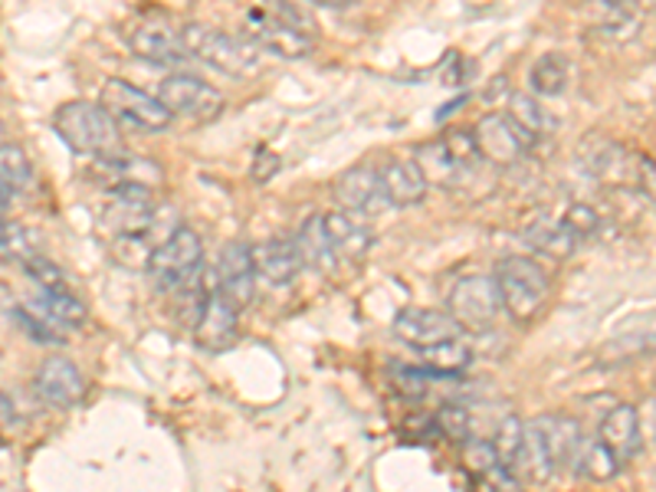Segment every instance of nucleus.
<instances>
[{"mask_svg": "<svg viewBox=\"0 0 656 492\" xmlns=\"http://www.w3.org/2000/svg\"><path fill=\"white\" fill-rule=\"evenodd\" d=\"M53 128L76 155H89V158L115 155L122 142L119 122L99 102H86V99L59 105L53 115Z\"/></svg>", "mask_w": 656, "mask_h": 492, "instance_id": "nucleus-1", "label": "nucleus"}, {"mask_svg": "<svg viewBox=\"0 0 656 492\" xmlns=\"http://www.w3.org/2000/svg\"><path fill=\"white\" fill-rule=\"evenodd\" d=\"M181 46L191 59H201L208 63L211 69L226 72L233 79H246V76H256L259 72V49L249 43V40H240V36H230L211 23H188L181 33Z\"/></svg>", "mask_w": 656, "mask_h": 492, "instance_id": "nucleus-2", "label": "nucleus"}, {"mask_svg": "<svg viewBox=\"0 0 656 492\" xmlns=\"http://www.w3.org/2000/svg\"><path fill=\"white\" fill-rule=\"evenodd\" d=\"M492 279H496L502 309L515 322H532L542 312V305H545V299L552 292L548 272L532 256H505V259H499Z\"/></svg>", "mask_w": 656, "mask_h": 492, "instance_id": "nucleus-3", "label": "nucleus"}, {"mask_svg": "<svg viewBox=\"0 0 656 492\" xmlns=\"http://www.w3.org/2000/svg\"><path fill=\"white\" fill-rule=\"evenodd\" d=\"M99 105L115 119V122H125L132 128H142V132H165L171 125V112L158 102V96L125 82V79H109L102 86V96H99Z\"/></svg>", "mask_w": 656, "mask_h": 492, "instance_id": "nucleus-4", "label": "nucleus"}, {"mask_svg": "<svg viewBox=\"0 0 656 492\" xmlns=\"http://www.w3.org/2000/svg\"><path fill=\"white\" fill-rule=\"evenodd\" d=\"M204 262V244L191 227H178L175 234H168L162 244L152 246L148 259H145V272L162 286V289H178L185 279H191V272Z\"/></svg>", "mask_w": 656, "mask_h": 492, "instance_id": "nucleus-5", "label": "nucleus"}, {"mask_svg": "<svg viewBox=\"0 0 656 492\" xmlns=\"http://www.w3.org/2000/svg\"><path fill=\"white\" fill-rule=\"evenodd\" d=\"M499 312H502V299H499L492 276H466L449 289V312L446 315L459 328L482 332L499 318Z\"/></svg>", "mask_w": 656, "mask_h": 492, "instance_id": "nucleus-6", "label": "nucleus"}, {"mask_svg": "<svg viewBox=\"0 0 656 492\" xmlns=\"http://www.w3.org/2000/svg\"><path fill=\"white\" fill-rule=\"evenodd\" d=\"M472 142H476V152L482 161L496 165V168H509V165H519L525 158V152L535 145V138L529 132H522L509 115L502 112H492V115H482L472 128Z\"/></svg>", "mask_w": 656, "mask_h": 492, "instance_id": "nucleus-7", "label": "nucleus"}, {"mask_svg": "<svg viewBox=\"0 0 656 492\" xmlns=\"http://www.w3.org/2000/svg\"><path fill=\"white\" fill-rule=\"evenodd\" d=\"M158 102L171 115H185V119H194V122H211L223 109L220 89H214L211 82H204L198 76H188V72H175V76L162 79Z\"/></svg>", "mask_w": 656, "mask_h": 492, "instance_id": "nucleus-8", "label": "nucleus"}, {"mask_svg": "<svg viewBox=\"0 0 656 492\" xmlns=\"http://www.w3.org/2000/svg\"><path fill=\"white\" fill-rule=\"evenodd\" d=\"M246 40L256 49H266L279 59H305L315 49V40L292 30L289 23H282L279 16H273L269 10H246Z\"/></svg>", "mask_w": 656, "mask_h": 492, "instance_id": "nucleus-9", "label": "nucleus"}, {"mask_svg": "<svg viewBox=\"0 0 656 492\" xmlns=\"http://www.w3.org/2000/svg\"><path fill=\"white\" fill-rule=\"evenodd\" d=\"M335 201L352 217H381L385 211H391L381 175L378 168H368V165L348 168L335 178Z\"/></svg>", "mask_w": 656, "mask_h": 492, "instance_id": "nucleus-10", "label": "nucleus"}, {"mask_svg": "<svg viewBox=\"0 0 656 492\" xmlns=\"http://www.w3.org/2000/svg\"><path fill=\"white\" fill-rule=\"evenodd\" d=\"M394 335H398L404 345L424 351V348H434V345L459 338V325H456L446 312L408 305V309H401V312L394 315Z\"/></svg>", "mask_w": 656, "mask_h": 492, "instance_id": "nucleus-11", "label": "nucleus"}, {"mask_svg": "<svg viewBox=\"0 0 656 492\" xmlns=\"http://www.w3.org/2000/svg\"><path fill=\"white\" fill-rule=\"evenodd\" d=\"M218 295L233 305L236 312H243L253 295H256V269H253V253L246 244H230L220 253L218 262Z\"/></svg>", "mask_w": 656, "mask_h": 492, "instance_id": "nucleus-12", "label": "nucleus"}, {"mask_svg": "<svg viewBox=\"0 0 656 492\" xmlns=\"http://www.w3.org/2000/svg\"><path fill=\"white\" fill-rule=\"evenodd\" d=\"M36 394L53 407H73L86 394V378L69 358H46L36 368Z\"/></svg>", "mask_w": 656, "mask_h": 492, "instance_id": "nucleus-13", "label": "nucleus"}, {"mask_svg": "<svg viewBox=\"0 0 656 492\" xmlns=\"http://www.w3.org/2000/svg\"><path fill=\"white\" fill-rule=\"evenodd\" d=\"M598 440L614 454V460L624 467L641 454V414L631 404H618L608 411V417L598 427Z\"/></svg>", "mask_w": 656, "mask_h": 492, "instance_id": "nucleus-14", "label": "nucleus"}, {"mask_svg": "<svg viewBox=\"0 0 656 492\" xmlns=\"http://www.w3.org/2000/svg\"><path fill=\"white\" fill-rule=\"evenodd\" d=\"M253 253V269L256 276H263L266 282L273 286H289L299 279L302 272V256H299V246L296 241H286V237H276V241H266V244L249 246Z\"/></svg>", "mask_w": 656, "mask_h": 492, "instance_id": "nucleus-15", "label": "nucleus"}, {"mask_svg": "<svg viewBox=\"0 0 656 492\" xmlns=\"http://www.w3.org/2000/svg\"><path fill=\"white\" fill-rule=\"evenodd\" d=\"M132 49L135 56H142L152 66H181L185 59H191L181 46V36L171 33L162 23H145L132 33Z\"/></svg>", "mask_w": 656, "mask_h": 492, "instance_id": "nucleus-16", "label": "nucleus"}, {"mask_svg": "<svg viewBox=\"0 0 656 492\" xmlns=\"http://www.w3.org/2000/svg\"><path fill=\"white\" fill-rule=\"evenodd\" d=\"M391 208H418L427 198V181L414 161H388L378 168Z\"/></svg>", "mask_w": 656, "mask_h": 492, "instance_id": "nucleus-17", "label": "nucleus"}, {"mask_svg": "<svg viewBox=\"0 0 656 492\" xmlns=\"http://www.w3.org/2000/svg\"><path fill=\"white\" fill-rule=\"evenodd\" d=\"M322 227L329 234V244L335 249V256H345V259H362L375 244L371 231L345 211L322 214Z\"/></svg>", "mask_w": 656, "mask_h": 492, "instance_id": "nucleus-18", "label": "nucleus"}, {"mask_svg": "<svg viewBox=\"0 0 656 492\" xmlns=\"http://www.w3.org/2000/svg\"><path fill=\"white\" fill-rule=\"evenodd\" d=\"M236 315H240V312H236L233 305H226L218 292H214V295L204 302V309H201V315H198V322H194L198 342H201L204 348H211V351L230 345V342L236 338Z\"/></svg>", "mask_w": 656, "mask_h": 492, "instance_id": "nucleus-19", "label": "nucleus"}, {"mask_svg": "<svg viewBox=\"0 0 656 492\" xmlns=\"http://www.w3.org/2000/svg\"><path fill=\"white\" fill-rule=\"evenodd\" d=\"M53 328H59L63 335L69 328H79L86 325L89 312H86V302L79 295H73L69 289H56V292H36L33 299H26Z\"/></svg>", "mask_w": 656, "mask_h": 492, "instance_id": "nucleus-20", "label": "nucleus"}, {"mask_svg": "<svg viewBox=\"0 0 656 492\" xmlns=\"http://www.w3.org/2000/svg\"><path fill=\"white\" fill-rule=\"evenodd\" d=\"M571 82V59L565 53H542L529 69V89L535 99L562 96Z\"/></svg>", "mask_w": 656, "mask_h": 492, "instance_id": "nucleus-21", "label": "nucleus"}, {"mask_svg": "<svg viewBox=\"0 0 656 492\" xmlns=\"http://www.w3.org/2000/svg\"><path fill=\"white\" fill-rule=\"evenodd\" d=\"M414 165H418V171L424 175V181H427V188H456L459 185V178L466 175L453 158H449V152L443 148V142H424L418 152H414V158H411Z\"/></svg>", "mask_w": 656, "mask_h": 492, "instance_id": "nucleus-22", "label": "nucleus"}, {"mask_svg": "<svg viewBox=\"0 0 656 492\" xmlns=\"http://www.w3.org/2000/svg\"><path fill=\"white\" fill-rule=\"evenodd\" d=\"M641 7L634 0H594V23L614 40H627L641 26Z\"/></svg>", "mask_w": 656, "mask_h": 492, "instance_id": "nucleus-23", "label": "nucleus"}, {"mask_svg": "<svg viewBox=\"0 0 656 492\" xmlns=\"http://www.w3.org/2000/svg\"><path fill=\"white\" fill-rule=\"evenodd\" d=\"M296 246H299L302 262L312 266V269H319V272H332L335 262H338L335 249L329 244V234H325V227H322V214H315V217L305 221V227H302L299 237H296Z\"/></svg>", "mask_w": 656, "mask_h": 492, "instance_id": "nucleus-24", "label": "nucleus"}, {"mask_svg": "<svg viewBox=\"0 0 656 492\" xmlns=\"http://www.w3.org/2000/svg\"><path fill=\"white\" fill-rule=\"evenodd\" d=\"M525 470V477L532 483H548L555 477V467H552V457H548V444H545V434L538 427V421L525 424V440H522V457L515 463V470Z\"/></svg>", "mask_w": 656, "mask_h": 492, "instance_id": "nucleus-25", "label": "nucleus"}, {"mask_svg": "<svg viewBox=\"0 0 656 492\" xmlns=\"http://www.w3.org/2000/svg\"><path fill=\"white\" fill-rule=\"evenodd\" d=\"M0 185L10 194H23L36 185L33 161L26 158V152L20 145H10V142L0 145Z\"/></svg>", "mask_w": 656, "mask_h": 492, "instance_id": "nucleus-26", "label": "nucleus"}, {"mask_svg": "<svg viewBox=\"0 0 656 492\" xmlns=\"http://www.w3.org/2000/svg\"><path fill=\"white\" fill-rule=\"evenodd\" d=\"M525 241L535 246L538 253L552 256V259H568L575 253V246H578V241L565 231L562 221H535L525 231Z\"/></svg>", "mask_w": 656, "mask_h": 492, "instance_id": "nucleus-27", "label": "nucleus"}, {"mask_svg": "<svg viewBox=\"0 0 656 492\" xmlns=\"http://www.w3.org/2000/svg\"><path fill=\"white\" fill-rule=\"evenodd\" d=\"M522 440H525V424L512 414V417H502L496 437L489 440L492 444V454H496V463L499 470L505 473H515V463L522 457Z\"/></svg>", "mask_w": 656, "mask_h": 492, "instance_id": "nucleus-28", "label": "nucleus"}, {"mask_svg": "<svg viewBox=\"0 0 656 492\" xmlns=\"http://www.w3.org/2000/svg\"><path fill=\"white\" fill-rule=\"evenodd\" d=\"M522 132H529L535 142H538V135H545L548 128H552V119H548V112L542 109V102L532 96V92H515V96H509V112H505Z\"/></svg>", "mask_w": 656, "mask_h": 492, "instance_id": "nucleus-29", "label": "nucleus"}, {"mask_svg": "<svg viewBox=\"0 0 656 492\" xmlns=\"http://www.w3.org/2000/svg\"><path fill=\"white\" fill-rule=\"evenodd\" d=\"M575 470H578L581 477H591V480L604 483V480H611V477L621 473V463H618L614 454L594 437V440H585V444H581V454H578Z\"/></svg>", "mask_w": 656, "mask_h": 492, "instance_id": "nucleus-30", "label": "nucleus"}, {"mask_svg": "<svg viewBox=\"0 0 656 492\" xmlns=\"http://www.w3.org/2000/svg\"><path fill=\"white\" fill-rule=\"evenodd\" d=\"M421 355H424V361H427V371H434L440 378L459 374V371H466L469 361H472V351H469L459 338L434 345V348H424Z\"/></svg>", "mask_w": 656, "mask_h": 492, "instance_id": "nucleus-31", "label": "nucleus"}, {"mask_svg": "<svg viewBox=\"0 0 656 492\" xmlns=\"http://www.w3.org/2000/svg\"><path fill=\"white\" fill-rule=\"evenodd\" d=\"M13 318L20 322V328L33 338V342H43V345H59L66 335L59 332V328H53L30 302H20V305H13Z\"/></svg>", "mask_w": 656, "mask_h": 492, "instance_id": "nucleus-32", "label": "nucleus"}, {"mask_svg": "<svg viewBox=\"0 0 656 492\" xmlns=\"http://www.w3.org/2000/svg\"><path fill=\"white\" fill-rule=\"evenodd\" d=\"M23 272H26L30 282L40 286V292L69 289V286H66V272H63L53 259H46V256H40V253H33L30 259H23Z\"/></svg>", "mask_w": 656, "mask_h": 492, "instance_id": "nucleus-33", "label": "nucleus"}, {"mask_svg": "<svg viewBox=\"0 0 656 492\" xmlns=\"http://www.w3.org/2000/svg\"><path fill=\"white\" fill-rule=\"evenodd\" d=\"M443 148L449 152V158L463 168V171H472V165H479V152H476V142H472V132H463V128H453L446 132L443 138Z\"/></svg>", "mask_w": 656, "mask_h": 492, "instance_id": "nucleus-34", "label": "nucleus"}, {"mask_svg": "<svg viewBox=\"0 0 656 492\" xmlns=\"http://www.w3.org/2000/svg\"><path fill=\"white\" fill-rule=\"evenodd\" d=\"M562 224H565V231L581 244V241H588V237L598 234L601 217H598V211H591L588 204H575V208H568V214L562 217Z\"/></svg>", "mask_w": 656, "mask_h": 492, "instance_id": "nucleus-35", "label": "nucleus"}, {"mask_svg": "<svg viewBox=\"0 0 656 492\" xmlns=\"http://www.w3.org/2000/svg\"><path fill=\"white\" fill-rule=\"evenodd\" d=\"M437 427L449 437V440H469V431H472V421H469V411L463 404H446L437 411Z\"/></svg>", "mask_w": 656, "mask_h": 492, "instance_id": "nucleus-36", "label": "nucleus"}, {"mask_svg": "<svg viewBox=\"0 0 656 492\" xmlns=\"http://www.w3.org/2000/svg\"><path fill=\"white\" fill-rule=\"evenodd\" d=\"M637 178H641V188H644V194H647V198H654V161H651V158H644V161H641V171H637Z\"/></svg>", "mask_w": 656, "mask_h": 492, "instance_id": "nucleus-37", "label": "nucleus"}, {"mask_svg": "<svg viewBox=\"0 0 656 492\" xmlns=\"http://www.w3.org/2000/svg\"><path fill=\"white\" fill-rule=\"evenodd\" d=\"M10 204H13V194L0 185V217H7V211H10Z\"/></svg>", "mask_w": 656, "mask_h": 492, "instance_id": "nucleus-38", "label": "nucleus"}, {"mask_svg": "<svg viewBox=\"0 0 656 492\" xmlns=\"http://www.w3.org/2000/svg\"><path fill=\"white\" fill-rule=\"evenodd\" d=\"M10 417H13V404L7 394H0V421H10Z\"/></svg>", "mask_w": 656, "mask_h": 492, "instance_id": "nucleus-39", "label": "nucleus"}, {"mask_svg": "<svg viewBox=\"0 0 656 492\" xmlns=\"http://www.w3.org/2000/svg\"><path fill=\"white\" fill-rule=\"evenodd\" d=\"M312 3H322V7H348L355 0H312Z\"/></svg>", "mask_w": 656, "mask_h": 492, "instance_id": "nucleus-40", "label": "nucleus"}, {"mask_svg": "<svg viewBox=\"0 0 656 492\" xmlns=\"http://www.w3.org/2000/svg\"><path fill=\"white\" fill-rule=\"evenodd\" d=\"M634 3H637V7H641L644 13H647V10H654V0H634Z\"/></svg>", "mask_w": 656, "mask_h": 492, "instance_id": "nucleus-41", "label": "nucleus"}, {"mask_svg": "<svg viewBox=\"0 0 656 492\" xmlns=\"http://www.w3.org/2000/svg\"><path fill=\"white\" fill-rule=\"evenodd\" d=\"M3 135H7V132H3V122H0V145H3Z\"/></svg>", "mask_w": 656, "mask_h": 492, "instance_id": "nucleus-42", "label": "nucleus"}]
</instances>
